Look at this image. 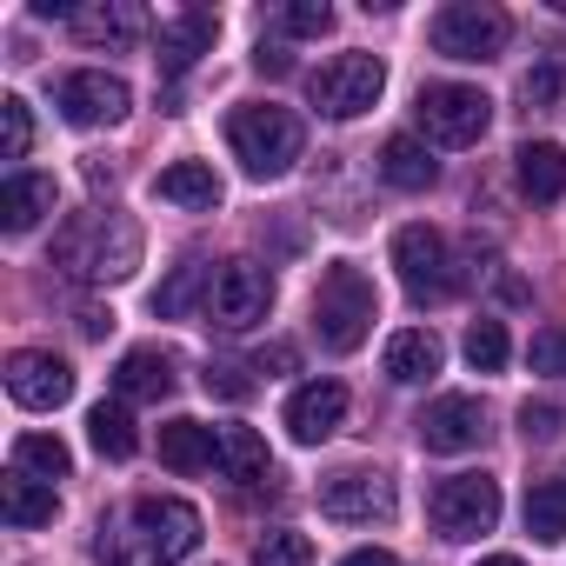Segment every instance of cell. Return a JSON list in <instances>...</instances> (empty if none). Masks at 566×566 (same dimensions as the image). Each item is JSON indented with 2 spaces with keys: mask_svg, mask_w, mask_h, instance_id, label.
I'll return each instance as SVG.
<instances>
[{
  "mask_svg": "<svg viewBox=\"0 0 566 566\" xmlns=\"http://www.w3.org/2000/svg\"><path fill=\"white\" fill-rule=\"evenodd\" d=\"M200 546V513L187 500H134V533L101 539L107 566H180Z\"/></svg>",
  "mask_w": 566,
  "mask_h": 566,
  "instance_id": "obj_1",
  "label": "cell"
},
{
  "mask_svg": "<svg viewBox=\"0 0 566 566\" xmlns=\"http://www.w3.org/2000/svg\"><path fill=\"white\" fill-rule=\"evenodd\" d=\"M54 260L74 280H87V287H107V280H127L140 266V227L120 220V213H81V220L61 227Z\"/></svg>",
  "mask_w": 566,
  "mask_h": 566,
  "instance_id": "obj_2",
  "label": "cell"
},
{
  "mask_svg": "<svg viewBox=\"0 0 566 566\" xmlns=\"http://www.w3.org/2000/svg\"><path fill=\"white\" fill-rule=\"evenodd\" d=\"M380 321V294H374V280L354 266V260H334L321 273V287H314V334L327 354H354Z\"/></svg>",
  "mask_w": 566,
  "mask_h": 566,
  "instance_id": "obj_3",
  "label": "cell"
},
{
  "mask_svg": "<svg viewBox=\"0 0 566 566\" xmlns=\"http://www.w3.org/2000/svg\"><path fill=\"white\" fill-rule=\"evenodd\" d=\"M227 147H233V160H240L253 180H280V174L301 160L307 134H301V120H294L287 107L260 101V107H233V114H227Z\"/></svg>",
  "mask_w": 566,
  "mask_h": 566,
  "instance_id": "obj_4",
  "label": "cell"
},
{
  "mask_svg": "<svg viewBox=\"0 0 566 566\" xmlns=\"http://www.w3.org/2000/svg\"><path fill=\"white\" fill-rule=\"evenodd\" d=\"M427 41H433V54H440V61H467V67H473V61L506 54L513 21L493 8V0H453V8H440V14H433Z\"/></svg>",
  "mask_w": 566,
  "mask_h": 566,
  "instance_id": "obj_5",
  "label": "cell"
},
{
  "mask_svg": "<svg viewBox=\"0 0 566 566\" xmlns=\"http://www.w3.org/2000/svg\"><path fill=\"white\" fill-rule=\"evenodd\" d=\"M413 120H420V134L440 140V147H473V140L493 127V101H486L480 87H467V81H433V87H420Z\"/></svg>",
  "mask_w": 566,
  "mask_h": 566,
  "instance_id": "obj_6",
  "label": "cell"
},
{
  "mask_svg": "<svg viewBox=\"0 0 566 566\" xmlns=\"http://www.w3.org/2000/svg\"><path fill=\"white\" fill-rule=\"evenodd\" d=\"M427 513H433L440 539H480V533L500 526V480L493 473H453V480L433 486Z\"/></svg>",
  "mask_w": 566,
  "mask_h": 566,
  "instance_id": "obj_7",
  "label": "cell"
},
{
  "mask_svg": "<svg viewBox=\"0 0 566 566\" xmlns=\"http://www.w3.org/2000/svg\"><path fill=\"white\" fill-rule=\"evenodd\" d=\"M394 266H400V287H407L420 307H427V301H447V294L460 287V273H453V260H447V233L427 227V220H413V227L394 233Z\"/></svg>",
  "mask_w": 566,
  "mask_h": 566,
  "instance_id": "obj_8",
  "label": "cell"
},
{
  "mask_svg": "<svg viewBox=\"0 0 566 566\" xmlns=\"http://www.w3.org/2000/svg\"><path fill=\"white\" fill-rule=\"evenodd\" d=\"M380 87H387V67H380L374 54H340V61H327V67L307 81V94H314V107H321L327 120H360V114L380 101Z\"/></svg>",
  "mask_w": 566,
  "mask_h": 566,
  "instance_id": "obj_9",
  "label": "cell"
},
{
  "mask_svg": "<svg viewBox=\"0 0 566 566\" xmlns=\"http://www.w3.org/2000/svg\"><path fill=\"white\" fill-rule=\"evenodd\" d=\"M266 307H273V273H266V266H253V260H227V266L213 273V294H207L213 327L247 334V327L266 321Z\"/></svg>",
  "mask_w": 566,
  "mask_h": 566,
  "instance_id": "obj_10",
  "label": "cell"
},
{
  "mask_svg": "<svg viewBox=\"0 0 566 566\" xmlns=\"http://www.w3.org/2000/svg\"><path fill=\"white\" fill-rule=\"evenodd\" d=\"M394 480L380 467H340L321 480V513L340 520V526H374V520H394Z\"/></svg>",
  "mask_w": 566,
  "mask_h": 566,
  "instance_id": "obj_11",
  "label": "cell"
},
{
  "mask_svg": "<svg viewBox=\"0 0 566 566\" xmlns=\"http://www.w3.org/2000/svg\"><path fill=\"white\" fill-rule=\"evenodd\" d=\"M8 394H14V407H28V413H54V407L74 400V367H67L61 354L28 347V354L8 360Z\"/></svg>",
  "mask_w": 566,
  "mask_h": 566,
  "instance_id": "obj_12",
  "label": "cell"
},
{
  "mask_svg": "<svg viewBox=\"0 0 566 566\" xmlns=\"http://www.w3.org/2000/svg\"><path fill=\"white\" fill-rule=\"evenodd\" d=\"M127 107H134V94H127L120 74L81 67V74L61 81V114H67L74 127H114V120H127Z\"/></svg>",
  "mask_w": 566,
  "mask_h": 566,
  "instance_id": "obj_13",
  "label": "cell"
},
{
  "mask_svg": "<svg viewBox=\"0 0 566 566\" xmlns=\"http://www.w3.org/2000/svg\"><path fill=\"white\" fill-rule=\"evenodd\" d=\"M413 427H420V447L427 453H473L486 440V407L473 394H440Z\"/></svg>",
  "mask_w": 566,
  "mask_h": 566,
  "instance_id": "obj_14",
  "label": "cell"
},
{
  "mask_svg": "<svg viewBox=\"0 0 566 566\" xmlns=\"http://www.w3.org/2000/svg\"><path fill=\"white\" fill-rule=\"evenodd\" d=\"M213 41H220V14H207V8H187V14L160 21V41H154L160 54H154V61H160V74H167V81H180V74H187V67H193V61H200Z\"/></svg>",
  "mask_w": 566,
  "mask_h": 566,
  "instance_id": "obj_15",
  "label": "cell"
},
{
  "mask_svg": "<svg viewBox=\"0 0 566 566\" xmlns=\"http://www.w3.org/2000/svg\"><path fill=\"white\" fill-rule=\"evenodd\" d=\"M340 420H347V387H340V380H307V387L287 400V433H294L301 447H321L327 433H340Z\"/></svg>",
  "mask_w": 566,
  "mask_h": 566,
  "instance_id": "obj_16",
  "label": "cell"
},
{
  "mask_svg": "<svg viewBox=\"0 0 566 566\" xmlns=\"http://www.w3.org/2000/svg\"><path fill=\"white\" fill-rule=\"evenodd\" d=\"M54 200H61L54 174H14L8 187H0V227H8V233H34L54 213Z\"/></svg>",
  "mask_w": 566,
  "mask_h": 566,
  "instance_id": "obj_17",
  "label": "cell"
},
{
  "mask_svg": "<svg viewBox=\"0 0 566 566\" xmlns=\"http://www.w3.org/2000/svg\"><path fill=\"white\" fill-rule=\"evenodd\" d=\"M440 360H447V347H440L427 327H400V334L387 340V380H400V387L433 380V374H440Z\"/></svg>",
  "mask_w": 566,
  "mask_h": 566,
  "instance_id": "obj_18",
  "label": "cell"
},
{
  "mask_svg": "<svg viewBox=\"0 0 566 566\" xmlns=\"http://www.w3.org/2000/svg\"><path fill=\"white\" fill-rule=\"evenodd\" d=\"M114 394H120V400H167V394H174V360H167L160 347H134V354H120V367H114Z\"/></svg>",
  "mask_w": 566,
  "mask_h": 566,
  "instance_id": "obj_19",
  "label": "cell"
},
{
  "mask_svg": "<svg viewBox=\"0 0 566 566\" xmlns=\"http://www.w3.org/2000/svg\"><path fill=\"white\" fill-rule=\"evenodd\" d=\"M154 193H160V200H174V207L213 213V207H220V174H213L207 160H174V167H160Z\"/></svg>",
  "mask_w": 566,
  "mask_h": 566,
  "instance_id": "obj_20",
  "label": "cell"
},
{
  "mask_svg": "<svg viewBox=\"0 0 566 566\" xmlns=\"http://www.w3.org/2000/svg\"><path fill=\"white\" fill-rule=\"evenodd\" d=\"M213 460H220L213 427H200V420H167V427H160V467H174V473H207Z\"/></svg>",
  "mask_w": 566,
  "mask_h": 566,
  "instance_id": "obj_21",
  "label": "cell"
},
{
  "mask_svg": "<svg viewBox=\"0 0 566 566\" xmlns=\"http://www.w3.org/2000/svg\"><path fill=\"white\" fill-rule=\"evenodd\" d=\"M380 180L400 187V193H427V187L440 180V167H433V154H427L413 134H394V140L380 147Z\"/></svg>",
  "mask_w": 566,
  "mask_h": 566,
  "instance_id": "obj_22",
  "label": "cell"
},
{
  "mask_svg": "<svg viewBox=\"0 0 566 566\" xmlns=\"http://www.w3.org/2000/svg\"><path fill=\"white\" fill-rule=\"evenodd\" d=\"M54 480H34V473H8L0 480V513H8V526H48L54 520Z\"/></svg>",
  "mask_w": 566,
  "mask_h": 566,
  "instance_id": "obj_23",
  "label": "cell"
},
{
  "mask_svg": "<svg viewBox=\"0 0 566 566\" xmlns=\"http://www.w3.org/2000/svg\"><path fill=\"white\" fill-rule=\"evenodd\" d=\"M520 187H526V200H559L566 193V147H553V140H526L520 154Z\"/></svg>",
  "mask_w": 566,
  "mask_h": 566,
  "instance_id": "obj_24",
  "label": "cell"
},
{
  "mask_svg": "<svg viewBox=\"0 0 566 566\" xmlns=\"http://www.w3.org/2000/svg\"><path fill=\"white\" fill-rule=\"evenodd\" d=\"M87 440H94L101 460H134V453H140V427H134L127 400H101V407L87 413Z\"/></svg>",
  "mask_w": 566,
  "mask_h": 566,
  "instance_id": "obj_25",
  "label": "cell"
},
{
  "mask_svg": "<svg viewBox=\"0 0 566 566\" xmlns=\"http://www.w3.org/2000/svg\"><path fill=\"white\" fill-rule=\"evenodd\" d=\"M220 467H227V480H240V486L273 480V453H266V440H260L253 427H227V433H220Z\"/></svg>",
  "mask_w": 566,
  "mask_h": 566,
  "instance_id": "obj_26",
  "label": "cell"
},
{
  "mask_svg": "<svg viewBox=\"0 0 566 566\" xmlns=\"http://www.w3.org/2000/svg\"><path fill=\"white\" fill-rule=\"evenodd\" d=\"M526 533H533L539 546H559V539H566V473L526 486Z\"/></svg>",
  "mask_w": 566,
  "mask_h": 566,
  "instance_id": "obj_27",
  "label": "cell"
},
{
  "mask_svg": "<svg viewBox=\"0 0 566 566\" xmlns=\"http://www.w3.org/2000/svg\"><path fill=\"white\" fill-rule=\"evenodd\" d=\"M74 34L87 48H127L140 34V8H127V0H114V8H81L74 14Z\"/></svg>",
  "mask_w": 566,
  "mask_h": 566,
  "instance_id": "obj_28",
  "label": "cell"
},
{
  "mask_svg": "<svg viewBox=\"0 0 566 566\" xmlns=\"http://www.w3.org/2000/svg\"><path fill=\"white\" fill-rule=\"evenodd\" d=\"M200 294H213V273H207L200 260H187V266H174L160 287H154V314H160V321H180V314H193Z\"/></svg>",
  "mask_w": 566,
  "mask_h": 566,
  "instance_id": "obj_29",
  "label": "cell"
},
{
  "mask_svg": "<svg viewBox=\"0 0 566 566\" xmlns=\"http://www.w3.org/2000/svg\"><path fill=\"white\" fill-rule=\"evenodd\" d=\"M14 467L21 473H41V480H67L74 473V453H67L61 433H21L14 440Z\"/></svg>",
  "mask_w": 566,
  "mask_h": 566,
  "instance_id": "obj_30",
  "label": "cell"
},
{
  "mask_svg": "<svg viewBox=\"0 0 566 566\" xmlns=\"http://www.w3.org/2000/svg\"><path fill=\"white\" fill-rule=\"evenodd\" d=\"M506 354H513V340H506L500 321H473V327H467V360H473V374H500Z\"/></svg>",
  "mask_w": 566,
  "mask_h": 566,
  "instance_id": "obj_31",
  "label": "cell"
},
{
  "mask_svg": "<svg viewBox=\"0 0 566 566\" xmlns=\"http://www.w3.org/2000/svg\"><path fill=\"white\" fill-rule=\"evenodd\" d=\"M253 566H314V539L294 533V526H273V533L253 546Z\"/></svg>",
  "mask_w": 566,
  "mask_h": 566,
  "instance_id": "obj_32",
  "label": "cell"
},
{
  "mask_svg": "<svg viewBox=\"0 0 566 566\" xmlns=\"http://www.w3.org/2000/svg\"><path fill=\"white\" fill-rule=\"evenodd\" d=\"M28 147H34V114H28L21 94H8V101H0V154L28 160Z\"/></svg>",
  "mask_w": 566,
  "mask_h": 566,
  "instance_id": "obj_33",
  "label": "cell"
},
{
  "mask_svg": "<svg viewBox=\"0 0 566 566\" xmlns=\"http://www.w3.org/2000/svg\"><path fill=\"white\" fill-rule=\"evenodd\" d=\"M520 433L526 440H559L566 433V400H526L520 407Z\"/></svg>",
  "mask_w": 566,
  "mask_h": 566,
  "instance_id": "obj_34",
  "label": "cell"
},
{
  "mask_svg": "<svg viewBox=\"0 0 566 566\" xmlns=\"http://www.w3.org/2000/svg\"><path fill=\"white\" fill-rule=\"evenodd\" d=\"M280 28L301 34V41H314V34L334 28V8H327V0H294V8H280Z\"/></svg>",
  "mask_w": 566,
  "mask_h": 566,
  "instance_id": "obj_35",
  "label": "cell"
},
{
  "mask_svg": "<svg viewBox=\"0 0 566 566\" xmlns=\"http://www.w3.org/2000/svg\"><path fill=\"white\" fill-rule=\"evenodd\" d=\"M200 387L213 394V400H247L253 394V380H247V367H233V360H207V374H200Z\"/></svg>",
  "mask_w": 566,
  "mask_h": 566,
  "instance_id": "obj_36",
  "label": "cell"
},
{
  "mask_svg": "<svg viewBox=\"0 0 566 566\" xmlns=\"http://www.w3.org/2000/svg\"><path fill=\"white\" fill-rule=\"evenodd\" d=\"M559 94H566V61H539V67L526 74V101H533V107H553Z\"/></svg>",
  "mask_w": 566,
  "mask_h": 566,
  "instance_id": "obj_37",
  "label": "cell"
},
{
  "mask_svg": "<svg viewBox=\"0 0 566 566\" xmlns=\"http://www.w3.org/2000/svg\"><path fill=\"white\" fill-rule=\"evenodd\" d=\"M533 374H566V327H546V334H533Z\"/></svg>",
  "mask_w": 566,
  "mask_h": 566,
  "instance_id": "obj_38",
  "label": "cell"
},
{
  "mask_svg": "<svg viewBox=\"0 0 566 566\" xmlns=\"http://www.w3.org/2000/svg\"><path fill=\"white\" fill-rule=\"evenodd\" d=\"M253 67H260L266 81H280V74H294V54H287V48H266V41H260V54H253Z\"/></svg>",
  "mask_w": 566,
  "mask_h": 566,
  "instance_id": "obj_39",
  "label": "cell"
},
{
  "mask_svg": "<svg viewBox=\"0 0 566 566\" xmlns=\"http://www.w3.org/2000/svg\"><path fill=\"white\" fill-rule=\"evenodd\" d=\"M287 367H294V347H266V354L253 360V374H266V380H273V374H287Z\"/></svg>",
  "mask_w": 566,
  "mask_h": 566,
  "instance_id": "obj_40",
  "label": "cell"
},
{
  "mask_svg": "<svg viewBox=\"0 0 566 566\" xmlns=\"http://www.w3.org/2000/svg\"><path fill=\"white\" fill-rule=\"evenodd\" d=\"M340 566H400V559H394L387 546H360V553H347Z\"/></svg>",
  "mask_w": 566,
  "mask_h": 566,
  "instance_id": "obj_41",
  "label": "cell"
},
{
  "mask_svg": "<svg viewBox=\"0 0 566 566\" xmlns=\"http://www.w3.org/2000/svg\"><path fill=\"white\" fill-rule=\"evenodd\" d=\"M480 566H526V559H520V553H486Z\"/></svg>",
  "mask_w": 566,
  "mask_h": 566,
  "instance_id": "obj_42",
  "label": "cell"
}]
</instances>
